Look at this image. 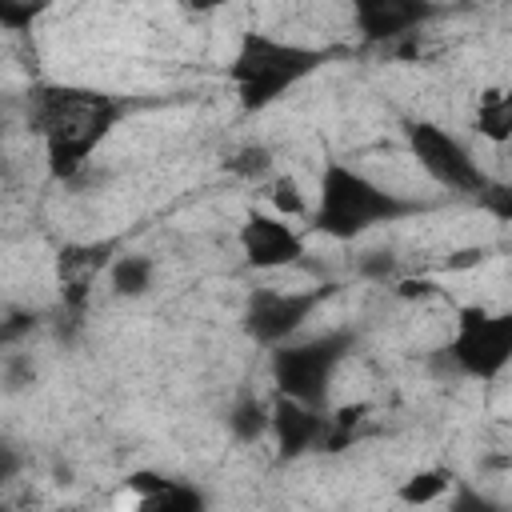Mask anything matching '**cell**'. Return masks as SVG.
<instances>
[{"label":"cell","mask_w":512,"mask_h":512,"mask_svg":"<svg viewBox=\"0 0 512 512\" xmlns=\"http://www.w3.org/2000/svg\"><path fill=\"white\" fill-rule=\"evenodd\" d=\"M268 436H272L280 460H300V456L324 448L328 412L308 408V404L288 400V396H276L272 400V428H268Z\"/></svg>","instance_id":"obj_9"},{"label":"cell","mask_w":512,"mask_h":512,"mask_svg":"<svg viewBox=\"0 0 512 512\" xmlns=\"http://www.w3.org/2000/svg\"><path fill=\"white\" fill-rule=\"evenodd\" d=\"M152 280H156V264L144 252H124L108 268V284L116 296H144L152 288Z\"/></svg>","instance_id":"obj_14"},{"label":"cell","mask_w":512,"mask_h":512,"mask_svg":"<svg viewBox=\"0 0 512 512\" xmlns=\"http://www.w3.org/2000/svg\"><path fill=\"white\" fill-rule=\"evenodd\" d=\"M268 204H272L276 216H284V220L312 216V208H308V200H304L296 176H272V180H268Z\"/></svg>","instance_id":"obj_17"},{"label":"cell","mask_w":512,"mask_h":512,"mask_svg":"<svg viewBox=\"0 0 512 512\" xmlns=\"http://www.w3.org/2000/svg\"><path fill=\"white\" fill-rule=\"evenodd\" d=\"M476 204L488 212V216H496L500 224H512V184H500V180H492L480 196H476Z\"/></svg>","instance_id":"obj_20"},{"label":"cell","mask_w":512,"mask_h":512,"mask_svg":"<svg viewBox=\"0 0 512 512\" xmlns=\"http://www.w3.org/2000/svg\"><path fill=\"white\" fill-rule=\"evenodd\" d=\"M136 512H208V496L192 480L168 476L164 488H156L152 496H140L136 500Z\"/></svg>","instance_id":"obj_13"},{"label":"cell","mask_w":512,"mask_h":512,"mask_svg":"<svg viewBox=\"0 0 512 512\" xmlns=\"http://www.w3.org/2000/svg\"><path fill=\"white\" fill-rule=\"evenodd\" d=\"M444 352L460 376L480 384L500 380L512 368V308L504 312H492L480 304L456 308V324Z\"/></svg>","instance_id":"obj_5"},{"label":"cell","mask_w":512,"mask_h":512,"mask_svg":"<svg viewBox=\"0 0 512 512\" xmlns=\"http://www.w3.org/2000/svg\"><path fill=\"white\" fill-rule=\"evenodd\" d=\"M372 416V404L368 400H356V404H340L336 412H328V436H324V452H340L352 444V436L360 432V424Z\"/></svg>","instance_id":"obj_16"},{"label":"cell","mask_w":512,"mask_h":512,"mask_svg":"<svg viewBox=\"0 0 512 512\" xmlns=\"http://www.w3.org/2000/svg\"><path fill=\"white\" fill-rule=\"evenodd\" d=\"M124 100L88 84L40 80L28 92V128L40 136L52 180H76L124 120Z\"/></svg>","instance_id":"obj_1"},{"label":"cell","mask_w":512,"mask_h":512,"mask_svg":"<svg viewBox=\"0 0 512 512\" xmlns=\"http://www.w3.org/2000/svg\"><path fill=\"white\" fill-rule=\"evenodd\" d=\"M224 168H228V172H236V176L260 180V176H268L272 156H268V148H260V144H244L240 152H232V156L224 160Z\"/></svg>","instance_id":"obj_18"},{"label":"cell","mask_w":512,"mask_h":512,"mask_svg":"<svg viewBox=\"0 0 512 512\" xmlns=\"http://www.w3.org/2000/svg\"><path fill=\"white\" fill-rule=\"evenodd\" d=\"M404 140L408 152L416 156V164L448 192L460 196H480L492 176L480 168V160L468 152V144L460 136H452L448 128L432 124V120H404Z\"/></svg>","instance_id":"obj_6"},{"label":"cell","mask_w":512,"mask_h":512,"mask_svg":"<svg viewBox=\"0 0 512 512\" xmlns=\"http://www.w3.org/2000/svg\"><path fill=\"white\" fill-rule=\"evenodd\" d=\"M236 244H240V256L248 268L256 272H276V268H288L304 256V236L296 232L292 220L276 216V212H248L236 228Z\"/></svg>","instance_id":"obj_8"},{"label":"cell","mask_w":512,"mask_h":512,"mask_svg":"<svg viewBox=\"0 0 512 512\" xmlns=\"http://www.w3.org/2000/svg\"><path fill=\"white\" fill-rule=\"evenodd\" d=\"M32 12H36V8H28V4H12V0H0V24H4L8 32H20V28L32 20Z\"/></svg>","instance_id":"obj_21"},{"label":"cell","mask_w":512,"mask_h":512,"mask_svg":"<svg viewBox=\"0 0 512 512\" xmlns=\"http://www.w3.org/2000/svg\"><path fill=\"white\" fill-rule=\"evenodd\" d=\"M452 488H456L452 468H440V464L436 468H416L412 476H404L396 484V500L408 504V508H428V504L444 500Z\"/></svg>","instance_id":"obj_12"},{"label":"cell","mask_w":512,"mask_h":512,"mask_svg":"<svg viewBox=\"0 0 512 512\" xmlns=\"http://www.w3.org/2000/svg\"><path fill=\"white\" fill-rule=\"evenodd\" d=\"M352 348H356V336L348 328L280 344L272 352V364H268L272 368L276 396H288V400H300V404L324 412L328 408L332 380H336V372H340V364L348 360Z\"/></svg>","instance_id":"obj_4"},{"label":"cell","mask_w":512,"mask_h":512,"mask_svg":"<svg viewBox=\"0 0 512 512\" xmlns=\"http://www.w3.org/2000/svg\"><path fill=\"white\" fill-rule=\"evenodd\" d=\"M428 16H432V8L416 4V0H356L352 4V20H356V28H360V36L368 44H384V40L408 36Z\"/></svg>","instance_id":"obj_10"},{"label":"cell","mask_w":512,"mask_h":512,"mask_svg":"<svg viewBox=\"0 0 512 512\" xmlns=\"http://www.w3.org/2000/svg\"><path fill=\"white\" fill-rule=\"evenodd\" d=\"M4 512H16V508H4Z\"/></svg>","instance_id":"obj_22"},{"label":"cell","mask_w":512,"mask_h":512,"mask_svg":"<svg viewBox=\"0 0 512 512\" xmlns=\"http://www.w3.org/2000/svg\"><path fill=\"white\" fill-rule=\"evenodd\" d=\"M324 60H328L324 48L248 28L240 32V44L228 60V84L244 112H264L296 84H304Z\"/></svg>","instance_id":"obj_3"},{"label":"cell","mask_w":512,"mask_h":512,"mask_svg":"<svg viewBox=\"0 0 512 512\" xmlns=\"http://www.w3.org/2000/svg\"><path fill=\"white\" fill-rule=\"evenodd\" d=\"M412 212H420L416 200H404V196L388 192L384 184H376L372 176H364L360 168H352L344 160H328L320 168L316 204H312L308 220L320 236L356 240V236H364L380 224H396Z\"/></svg>","instance_id":"obj_2"},{"label":"cell","mask_w":512,"mask_h":512,"mask_svg":"<svg viewBox=\"0 0 512 512\" xmlns=\"http://www.w3.org/2000/svg\"><path fill=\"white\" fill-rule=\"evenodd\" d=\"M272 428V404L260 400V396H240L228 412V432L240 440V444H256L260 436H268Z\"/></svg>","instance_id":"obj_15"},{"label":"cell","mask_w":512,"mask_h":512,"mask_svg":"<svg viewBox=\"0 0 512 512\" xmlns=\"http://www.w3.org/2000/svg\"><path fill=\"white\" fill-rule=\"evenodd\" d=\"M472 128L476 136H484L488 144H508L512 140V84L504 88H488L472 112Z\"/></svg>","instance_id":"obj_11"},{"label":"cell","mask_w":512,"mask_h":512,"mask_svg":"<svg viewBox=\"0 0 512 512\" xmlns=\"http://www.w3.org/2000/svg\"><path fill=\"white\" fill-rule=\"evenodd\" d=\"M452 500H448V512H504L492 496H484L480 488H472V484H464V480H456V488L448 492Z\"/></svg>","instance_id":"obj_19"},{"label":"cell","mask_w":512,"mask_h":512,"mask_svg":"<svg viewBox=\"0 0 512 512\" xmlns=\"http://www.w3.org/2000/svg\"><path fill=\"white\" fill-rule=\"evenodd\" d=\"M336 296V284H320V288H256L240 312V324L248 332L252 344L260 348H280L288 344L308 320L312 312Z\"/></svg>","instance_id":"obj_7"}]
</instances>
